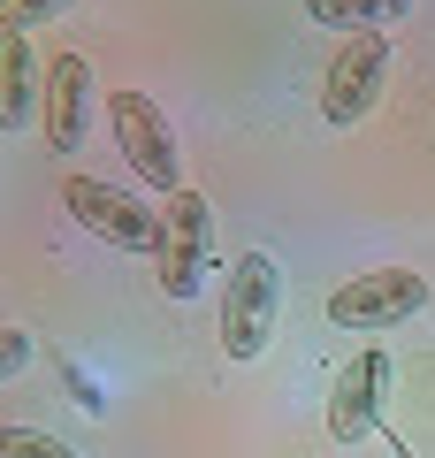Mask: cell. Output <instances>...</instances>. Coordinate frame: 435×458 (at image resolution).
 Instances as JSON below:
<instances>
[{
    "label": "cell",
    "mask_w": 435,
    "mask_h": 458,
    "mask_svg": "<svg viewBox=\"0 0 435 458\" xmlns=\"http://www.w3.org/2000/svg\"><path fill=\"white\" fill-rule=\"evenodd\" d=\"M214 276V207L207 191H168V245H161V291L176 298H199Z\"/></svg>",
    "instance_id": "obj_4"
},
{
    "label": "cell",
    "mask_w": 435,
    "mask_h": 458,
    "mask_svg": "<svg viewBox=\"0 0 435 458\" xmlns=\"http://www.w3.org/2000/svg\"><path fill=\"white\" fill-rule=\"evenodd\" d=\"M382 375H389L382 352H359V360L337 375V390H328V443H367V436H374V397H382Z\"/></svg>",
    "instance_id": "obj_9"
},
{
    "label": "cell",
    "mask_w": 435,
    "mask_h": 458,
    "mask_svg": "<svg viewBox=\"0 0 435 458\" xmlns=\"http://www.w3.org/2000/svg\"><path fill=\"white\" fill-rule=\"evenodd\" d=\"M8 8H16V0H0V23H8Z\"/></svg>",
    "instance_id": "obj_14"
},
{
    "label": "cell",
    "mask_w": 435,
    "mask_h": 458,
    "mask_svg": "<svg viewBox=\"0 0 435 458\" xmlns=\"http://www.w3.org/2000/svg\"><path fill=\"white\" fill-rule=\"evenodd\" d=\"M69 8H77V0H16V8H8V23H16V31H31V23L69 16Z\"/></svg>",
    "instance_id": "obj_13"
},
{
    "label": "cell",
    "mask_w": 435,
    "mask_h": 458,
    "mask_svg": "<svg viewBox=\"0 0 435 458\" xmlns=\"http://www.w3.org/2000/svg\"><path fill=\"white\" fill-rule=\"evenodd\" d=\"M306 16L321 23V31L359 38V31H382V23H405V16H413V0H306Z\"/></svg>",
    "instance_id": "obj_10"
},
{
    "label": "cell",
    "mask_w": 435,
    "mask_h": 458,
    "mask_svg": "<svg viewBox=\"0 0 435 458\" xmlns=\"http://www.w3.org/2000/svg\"><path fill=\"white\" fill-rule=\"evenodd\" d=\"M38 107H47V69L31 62V38L16 23H0V131H31Z\"/></svg>",
    "instance_id": "obj_8"
},
{
    "label": "cell",
    "mask_w": 435,
    "mask_h": 458,
    "mask_svg": "<svg viewBox=\"0 0 435 458\" xmlns=\"http://www.w3.org/2000/svg\"><path fill=\"white\" fill-rule=\"evenodd\" d=\"M23 367H31V336L23 328H0V382H16Z\"/></svg>",
    "instance_id": "obj_12"
},
{
    "label": "cell",
    "mask_w": 435,
    "mask_h": 458,
    "mask_svg": "<svg viewBox=\"0 0 435 458\" xmlns=\"http://www.w3.org/2000/svg\"><path fill=\"white\" fill-rule=\"evenodd\" d=\"M420 306H428V276H413V267H367L344 291H328V321L337 328H397Z\"/></svg>",
    "instance_id": "obj_6"
},
{
    "label": "cell",
    "mask_w": 435,
    "mask_h": 458,
    "mask_svg": "<svg viewBox=\"0 0 435 458\" xmlns=\"http://www.w3.org/2000/svg\"><path fill=\"white\" fill-rule=\"evenodd\" d=\"M107 131L115 146H123L130 176L145 183V191H183V153H176V131H168V107L145 92H107Z\"/></svg>",
    "instance_id": "obj_1"
},
{
    "label": "cell",
    "mask_w": 435,
    "mask_h": 458,
    "mask_svg": "<svg viewBox=\"0 0 435 458\" xmlns=\"http://www.w3.org/2000/svg\"><path fill=\"white\" fill-rule=\"evenodd\" d=\"M382 77H389V38H382V31L344 38L337 62H328V84H321V114H328V131H352V123H367L374 99H382Z\"/></svg>",
    "instance_id": "obj_5"
},
{
    "label": "cell",
    "mask_w": 435,
    "mask_h": 458,
    "mask_svg": "<svg viewBox=\"0 0 435 458\" xmlns=\"http://www.w3.org/2000/svg\"><path fill=\"white\" fill-rule=\"evenodd\" d=\"M275 313H283V267L268 252L229 260V298H222V352L229 360H260L275 344Z\"/></svg>",
    "instance_id": "obj_2"
},
{
    "label": "cell",
    "mask_w": 435,
    "mask_h": 458,
    "mask_svg": "<svg viewBox=\"0 0 435 458\" xmlns=\"http://www.w3.org/2000/svg\"><path fill=\"white\" fill-rule=\"evenodd\" d=\"M0 458H77L62 436L47 428H23V420H0Z\"/></svg>",
    "instance_id": "obj_11"
},
{
    "label": "cell",
    "mask_w": 435,
    "mask_h": 458,
    "mask_svg": "<svg viewBox=\"0 0 435 458\" xmlns=\"http://www.w3.org/2000/svg\"><path fill=\"white\" fill-rule=\"evenodd\" d=\"M47 146L54 153H77L84 131H92V114H99V84H92V62L84 54H54L47 62Z\"/></svg>",
    "instance_id": "obj_7"
},
{
    "label": "cell",
    "mask_w": 435,
    "mask_h": 458,
    "mask_svg": "<svg viewBox=\"0 0 435 458\" xmlns=\"http://www.w3.org/2000/svg\"><path fill=\"white\" fill-rule=\"evenodd\" d=\"M62 207L77 214L92 237H107L115 252L161 260V245H168V214H153L145 199H123L115 183H99V176H69V183H62Z\"/></svg>",
    "instance_id": "obj_3"
}]
</instances>
